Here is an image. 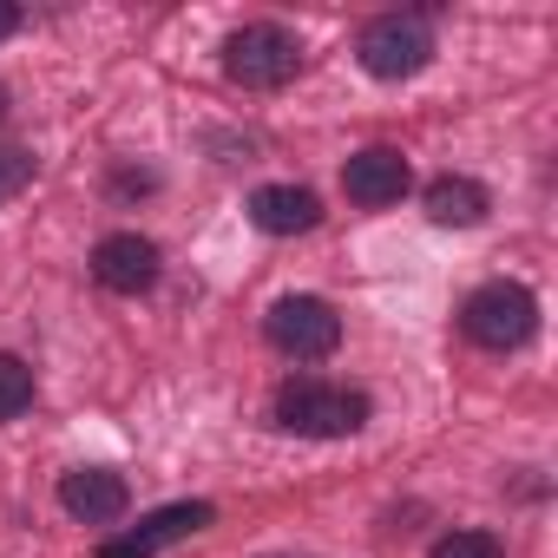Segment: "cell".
<instances>
[{
  "label": "cell",
  "instance_id": "obj_8",
  "mask_svg": "<svg viewBox=\"0 0 558 558\" xmlns=\"http://www.w3.org/2000/svg\"><path fill=\"white\" fill-rule=\"evenodd\" d=\"M342 191L355 197V204H401V191H408V158L401 151H355L349 165H342Z\"/></svg>",
  "mask_w": 558,
  "mask_h": 558
},
{
  "label": "cell",
  "instance_id": "obj_12",
  "mask_svg": "<svg viewBox=\"0 0 558 558\" xmlns=\"http://www.w3.org/2000/svg\"><path fill=\"white\" fill-rule=\"evenodd\" d=\"M34 408V368L21 355H0V421H21Z\"/></svg>",
  "mask_w": 558,
  "mask_h": 558
},
{
  "label": "cell",
  "instance_id": "obj_4",
  "mask_svg": "<svg viewBox=\"0 0 558 558\" xmlns=\"http://www.w3.org/2000/svg\"><path fill=\"white\" fill-rule=\"evenodd\" d=\"M269 342L283 355H296V362H323L342 342V316L323 296H283L269 310Z\"/></svg>",
  "mask_w": 558,
  "mask_h": 558
},
{
  "label": "cell",
  "instance_id": "obj_2",
  "mask_svg": "<svg viewBox=\"0 0 558 558\" xmlns=\"http://www.w3.org/2000/svg\"><path fill=\"white\" fill-rule=\"evenodd\" d=\"M296 66H303V47H296V34L269 27V21H256V27L230 34V47H223V73H230L236 86H256V93L290 86V80H296Z\"/></svg>",
  "mask_w": 558,
  "mask_h": 558
},
{
  "label": "cell",
  "instance_id": "obj_13",
  "mask_svg": "<svg viewBox=\"0 0 558 558\" xmlns=\"http://www.w3.org/2000/svg\"><path fill=\"white\" fill-rule=\"evenodd\" d=\"M434 558H499V545L486 532H453V538L434 545Z\"/></svg>",
  "mask_w": 558,
  "mask_h": 558
},
{
  "label": "cell",
  "instance_id": "obj_9",
  "mask_svg": "<svg viewBox=\"0 0 558 558\" xmlns=\"http://www.w3.org/2000/svg\"><path fill=\"white\" fill-rule=\"evenodd\" d=\"M250 217H256V230H269V236H296V230H316L323 204H316V191H303V184H263V191L250 197Z\"/></svg>",
  "mask_w": 558,
  "mask_h": 558
},
{
  "label": "cell",
  "instance_id": "obj_5",
  "mask_svg": "<svg viewBox=\"0 0 558 558\" xmlns=\"http://www.w3.org/2000/svg\"><path fill=\"white\" fill-rule=\"evenodd\" d=\"M362 66L375 73V80H414L427 60H434V40H427V27L421 21H401V14H388V21H375L368 34H362Z\"/></svg>",
  "mask_w": 558,
  "mask_h": 558
},
{
  "label": "cell",
  "instance_id": "obj_10",
  "mask_svg": "<svg viewBox=\"0 0 558 558\" xmlns=\"http://www.w3.org/2000/svg\"><path fill=\"white\" fill-rule=\"evenodd\" d=\"M427 217L434 223H453V230L480 223L486 217V184H473V178H434L427 184Z\"/></svg>",
  "mask_w": 558,
  "mask_h": 558
},
{
  "label": "cell",
  "instance_id": "obj_6",
  "mask_svg": "<svg viewBox=\"0 0 558 558\" xmlns=\"http://www.w3.org/2000/svg\"><path fill=\"white\" fill-rule=\"evenodd\" d=\"M93 276H99L112 296H145V290L158 283V243L119 230V236H106V243L93 250Z\"/></svg>",
  "mask_w": 558,
  "mask_h": 558
},
{
  "label": "cell",
  "instance_id": "obj_11",
  "mask_svg": "<svg viewBox=\"0 0 558 558\" xmlns=\"http://www.w3.org/2000/svg\"><path fill=\"white\" fill-rule=\"evenodd\" d=\"M204 525H210V506H204V499H191V506H165V512H151V519H145L138 532H125V538H132V545L151 558L158 545H171V538H191V532H204Z\"/></svg>",
  "mask_w": 558,
  "mask_h": 558
},
{
  "label": "cell",
  "instance_id": "obj_15",
  "mask_svg": "<svg viewBox=\"0 0 558 558\" xmlns=\"http://www.w3.org/2000/svg\"><path fill=\"white\" fill-rule=\"evenodd\" d=\"M14 27H21V8H14V0H0V40H8Z\"/></svg>",
  "mask_w": 558,
  "mask_h": 558
},
{
  "label": "cell",
  "instance_id": "obj_7",
  "mask_svg": "<svg viewBox=\"0 0 558 558\" xmlns=\"http://www.w3.org/2000/svg\"><path fill=\"white\" fill-rule=\"evenodd\" d=\"M60 506H66L73 519H86V525H112V519L125 512V480L106 473V466H73V473L60 480Z\"/></svg>",
  "mask_w": 558,
  "mask_h": 558
},
{
  "label": "cell",
  "instance_id": "obj_3",
  "mask_svg": "<svg viewBox=\"0 0 558 558\" xmlns=\"http://www.w3.org/2000/svg\"><path fill=\"white\" fill-rule=\"evenodd\" d=\"M460 323H466V336H473L480 349H519V342H532V329H538V303H532V290H519V283H486V290L466 296Z\"/></svg>",
  "mask_w": 558,
  "mask_h": 558
},
{
  "label": "cell",
  "instance_id": "obj_14",
  "mask_svg": "<svg viewBox=\"0 0 558 558\" xmlns=\"http://www.w3.org/2000/svg\"><path fill=\"white\" fill-rule=\"evenodd\" d=\"M27 178H34V158H27V151H0V197L21 191Z\"/></svg>",
  "mask_w": 558,
  "mask_h": 558
},
{
  "label": "cell",
  "instance_id": "obj_1",
  "mask_svg": "<svg viewBox=\"0 0 558 558\" xmlns=\"http://www.w3.org/2000/svg\"><path fill=\"white\" fill-rule=\"evenodd\" d=\"M276 421L290 434H316V440H342L368 421V395L336 388V381H290L276 395Z\"/></svg>",
  "mask_w": 558,
  "mask_h": 558
},
{
  "label": "cell",
  "instance_id": "obj_16",
  "mask_svg": "<svg viewBox=\"0 0 558 558\" xmlns=\"http://www.w3.org/2000/svg\"><path fill=\"white\" fill-rule=\"evenodd\" d=\"M0 119H8V86H0Z\"/></svg>",
  "mask_w": 558,
  "mask_h": 558
}]
</instances>
